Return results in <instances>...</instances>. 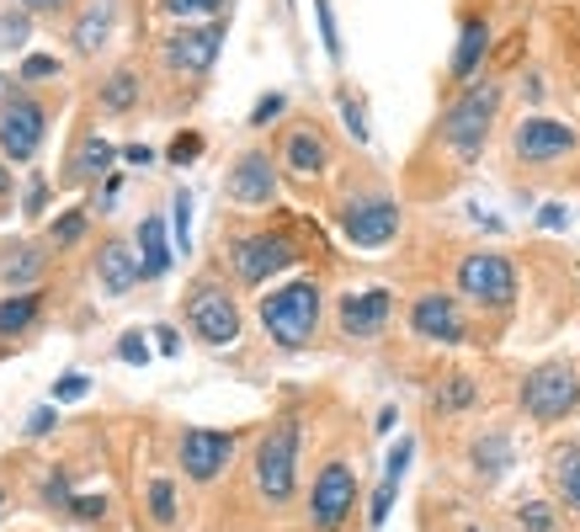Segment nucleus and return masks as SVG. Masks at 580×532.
I'll list each match as a JSON object with an SVG mask.
<instances>
[{
	"label": "nucleus",
	"instance_id": "obj_1",
	"mask_svg": "<svg viewBox=\"0 0 580 532\" xmlns=\"http://www.w3.org/2000/svg\"><path fill=\"white\" fill-rule=\"evenodd\" d=\"M298 453H304V421L298 411H283L250 453V484L272 511L293 506V495H298Z\"/></svg>",
	"mask_w": 580,
	"mask_h": 532
},
{
	"label": "nucleus",
	"instance_id": "obj_2",
	"mask_svg": "<svg viewBox=\"0 0 580 532\" xmlns=\"http://www.w3.org/2000/svg\"><path fill=\"white\" fill-rule=\"evenodd\" d=\"M320 309H325V288H320L315 277H298V283H283V288L262 293V325L283 352H298V346L315 341Z\"/></svg>",
	"mask_w": 580,
	"mask_h": 532
},
{
	"label": "nucleus",
	"instance_id": "obj_3",
	"mask_svg": "<svg viewBox=\"0 0 580 532\" xmlns=\"http://www.w3.org/2000/svg\"><path fill=\"white\" fill-rule=\"evenodd\" d=\"M517 405L528 421L538 426H559L580 411V373L576 363H538L532 373H522V388H517Z\"/></svg>",
	"mask_w": 580,
	"mask_h": 532
},
{
	"label": "nucleus",
	"instance_id": "obj_4",
	"mask_svg": "<svg viewBox=\"0 0 580 532\" xmlns=\"http://www.w3.org/2000/svg\"><path fill=\"white\" fill-rule=\"evenodd\" d=\"M501 112V86L495 80H474V86H463L459 101L442 112V139L459 149L463 160H474L490 139V122Z\"/></svg>",
	"mask_w": 580,
	"mask_h": 532
},
{
	"label": "nucleus",
	"instance_id": "obj_5",
	"mask_svg": "<svg viewBox=\"0 0 580 532\" xmlns=\"http://www.w3.org/2000/svg\"><path fill=\"white\" fill-rule=\"evenodd\" d=\"M453 283H459V293L474 309H490V315H507L517 304V266L501 250H469Z\"/></svg>",
	"mask_w": 580,
	"mask_h": 532
},
{
	"label": "nucleus",
	"instance_id": "obj_6",
	"mask_svg": "<svg viewBox=\"0 0 580 532\" xmlns=\"http://www.w3.org/2000/svg\"><path fill=\"white\" fill-rule=\"evenodd\" d=\"M187 331L203 346H235L240 341V304L218 277H197L187 288Z\"/></svg>",
	"mask_w": 580,
	"mask_h": 532
},
{
	"label": "nucleus",
	"instance_id": "obj_7",
	"mask_svg": "<svg viewBox=\"0 0 580 532\" xmlns=\"http://www.w3.org/2000/svg\"><path fill=\"white\" fill-rule=\"evenodd\" d=\"M357 511V469L346 459L320 463L315 484H309V528L315 532H341Z\"/></svg>",
	"mask_w": 580,
	"mask_h": 532
},
{
	"label": "nucleus",
	"instance_id": "obj_8",
	"mask_svg": "<svg viewBox=\"0 0 580 532\" xmlns=\"http://www.w3.org/2000/svg\"><path fill=\"white\" fill-rule=\"evenodd\" d=\"M341 235L352 245H363V250H379V245H389L394 235H400V203L384 193H367V197H346L341 203Z\"/></svg>",
	"mask_w": 580,
	"mask_h": 532
},
{
	"label": "nucleus",
	"instance_id": "obj_9",
	"mask_svg": "<svg viewBox=\"0 0 580 532\" xmlns=\"http://www.w3.org/2000/svg\"><path fill=\"white\" fill-rule=\"evenodd\" d=\"M304 250L288 240V235H240V240L229 245V266H235V277H240L245 288H262L272 283L277 272H288Z\"/></svg>",
	"mask_w": 580,
	"mask_h": 532
},
{
	"label": "nucleus",
	"instance_id": "obj_10",
	"mask_svg": "<svg viewBox=\"0 0 580 532\" xmlns=\"http://www.w3.org/2000/svg\"><path fill=\"white\" fill-rule=\"evenodd\" d=\"M43 128H49V118L38 101L27 91H6V101H0V160H11V166L32 160L43 145Z\"/></svg>",
	"mask_w": 580,
	"mask_h": 532
},
{
	"label": "nucleus",
	"instance_id": "obj_11",
	"mask_svg": "<svg viewBox=\"0 0 580 532\" xmlns=\"http://www.w3.org/2000/svg\"><path fill=\"white\" fill-rule=\"evenodd\" d=\"M580 145V134L570 122L549 118V112H532V118L517 122V134H511V155L522 160V166H554L564 160L570 149Z\"/></svg>",
	"mask_w": 580,
	"mask_h": 532
},
{
	"label": "nucleus",
	"instance_id": "obj_12",
	"mask_svg": "<svg viewBox=\"0 0 580 532\" xmlns=\"http://www.w3.org/2000/svg\"><path fill=\"white\" fill-rule=\"evenodd\" d=\"M235 459V432H208V426H187L176 436V463L193 484H214Z\"/></svg>",
	"mask_w": 580,
	"mask_h": 532
},
{
	"label": "nucleus",
	"instance_id": "obj_13",
	"mask_svg": "<svg viewBox=\"0 0 580 532\" xmlns=\"http://www.w3.org/2000/svg\"><path fill=\"white\" fill-rule=\"evenodd\" d=\"M411 336L432 341V346H463L469 341V319H463L453 293H421L411 304Z\"/></svg>",
	"mask_w": 580,
	"mask_h": 532
},
{
	"label": "nucleus",
	"instance_id": "obj_14",
	"mask_svg": "<svg viewBox=\"0 0 580 532\" xmlns=\"http://www.w3.org/2000/svg\"><path fill=\"white\" fill-rule=\"evenodd\" d=\"M394 319V293L389 288H363V293H341L336 325L346 341H379Z\"/></svg>",
	"mask_w": 580,
	"mask_h": 532
},
{
	"label": "nucleus",
	"instance_id": "obj_15",
	"mask_svg": "<svg viewBox=\"0 0 580 532\" xmlns=\"http://www.w3.org/2000/svg\"><path fill=\"white\" fill-rule=\"evenodd\" d=\"M224 193H229V203H240V208H266V203H277V166H272V155H266V149H245L240 160L229 166Z\"/></svg>",
	"mask_w": 580,
	"mask_h": 532
},
{
	"label": "nucleus",
	"instance_id": "obj_16",
	"mask_svg": "<svg viewBox=\"0 0 580 532\" xmlns=\"http://www.w3.org/2000/svg\"><path fill=\"white\" fill-rule=\"evenodd\" d=\"M218 49H224V27L203 22V27H176L166 38V65L181 75H208L214 70Z\"/></svg>",
	"mask_w": 580,
	"mask_h": 532
},
{
	"label": "nucleus",
	"instance_id": "obj_17",
	"mask_svg": "<svg viewBox=\"0 0 580 532\" xmlns=\"http://www.w3.org/2000/svg\"><path fill=\"white\" fill-rule=\"evenodd\" d=\"M145 277V266H139V250H134V240H101V250H97V283H101V293L107 298H122V293L134 288Z\"/></svg>",
	"mask_w": 580,
	"mask_h": 532
},
{
	"label": "nucleus",
	"instance_id": "obj_18",
	"mask_svg": "<svg viewBox=\"0 0 580 532\" xmlns=\"http://www.w3.org/2000/svg\"><path fill=\"white\" fill-rule=\"evenodd\" d=\"M411 459H415V442L411 436H400L394 453H389V463H384V480H379V490H373V506H367V528L373 532L389 522V511H394V495H400V480H405Z\"/></svg>",
	"mask_w": 580,
	"mask_h": 532
},
{
	"label": "nucleus",
	"instance_id": "obj_19",
	"mask_svg": "<svg viewBox=\"0 0 580 532\" xmlns=\"http://www.w3.org/2000/svg\"><path fill=\"white\" fill-rule=\"evenodd\" d=\"M549 484H554L559 506L580 516V436H570V442H554V447H549Z\"/></svg>",
	"mask_w": 580,
	"mask_h": 532
},
{
	"label": "nucleus",
	"instance_id": "obj_20",
	"mask_svg": "<svg viewBox=\"0 0 580 532\" xmlns=\"http://www.w3.org/2000/svg\"><path fill=\"white\" fill-rule=\"evenodd\" d=\"M511 463H517V447H511L507 432H480L469 442V469H474V480H484V484L507 480Z\"/></svg>",
	"mask_w": 580,
	"mask_h": 532
},
{
	"label": "nucleus",
	"instance_id": "obj_21",
	"mask_svg": "<svg viewBox=\"0 0 580 532\" xmlns=\"http://www.w3.org/2000/svg\"><path fill=\"white\" fill-rule=\"evenodd\" d=\"M283 166L293 170V176H325V166H331V149H325V139H320V128H293L288 139H283Z\"/></svg>",
	"mask_w": 580,
	"mask_h": 532
},
{
	"label": "nucleus",
	"instance_id": "obj_22",
	"mask_svg": "<svg viewBox=\"0 0 580 532\" xmlns=\"http://www.w3.org/2000/svg\"><path fill=\"white\" fill-rule=\"evenodd\" d=\"M43 262H49V245H32V240L6 245V250H0V283L27 293V283L43 272Z\"/></svg>",
	"mask_w": 580,
	"mask_h": 532
},
{
	"label": "nucleus",
	"instance_id": "obj_23",
	"mask_svg": "<svg viewBox=\"0 0 580 532\" xmlns=\"http://www.w3.org/2000/svg\"><path fill=\"white\" fill-rule=\"evenodd\" d=\"M484 53H490V27H484L480 17H469V22H463V32H459V49H453V80L474 86V80H480Z\"/></svg>",
	"mask_w": 580,
	"mask_h": 532
},
{
	"label": "nucleus",
	"instance_id": "obj_24",
	"mask_svg": "<svg viewBox=\"0 0 580 532\" xmlns=\"http://www.w3.org/2000/svg\"><path fill=\"white\" fill-rule=\"evenodd\" d=\"M134 250H139V266H145V277H166V272H170V256H176V245L166 240V218L149 214L145 224H139V240H134Z\"/></svg>",
	"mask_w": 580,
	"mask_h": 532
},
{
	"label": "nucleus",
	"instance_id": "obj_25",
	"mask_svg": "<svg viewBox=\"0 0 580 532\" xmlns=\"http://www.w3.org/2000/svg\"><path fill=\"white\" fill-rule=\"evenodd\" d=\"M474 400H480L474 373H448V378L432 388V411L442 415V421H453V415H463V411H474Z\"/></svg>",
	"mask_w": 580,
	"mask_h": 532
},
{
	"label": "nucleus",
	"instance_id": "obj_26",
	"mask_svg": "<svg viewBox=\"0 0 580 532\" xmlns=\"http://www.w3.org/2000/svg\"><path fill=\"white\" fill-rule=\"evenodd\" d=\"M43 315V293L27 288V293H6L0 298V336H27Z\"/></svg>",
	"mask_w": 580,
	"mask_h": 532
},
{
	"label": "nucleus",
	"instance_id": "obj_27",
	"mask_svg": "<svg viewBox=\"0 0 580 532\" xmlns=\"http://www.w3.org/2000/svg\"><path fill=\"white\" fill-rule=\"evenodd\" d=\"M145 501H149V522H155V528H176L181 495H176V480H170V474H155V480H149Z\"/></svg>",
	"mask_w": 580,
	"mask_h": 532
},
{
	"label": "nucleus",
	"instance_id": "obj_28",
	"mask_svg": "<svg viewBox=\"0 0 580 532\" xmlns=\"http://www.w3.org/2000/svg\"><path fill=\"white\" fill-rule=\"evenodd\" d=\"M107 27H112V0H97V6L80 17V27H75V49L97 53L101 43H107Z\"/></svg>",
	"mask_w": 580,
	"mask_h": 532
},
{
	"label": "nucleus",
	"instance_id": "obj_29",
	"mask_svg": "<svg viewBox=\"0 0 580 532\" xmlns=\"http://www.w3.org/2000/svg\"><path fill=\"white\" fill-rule=\"evenodd\" d=\"M101 107L107 112H134L139 107V75L134 70H112L101 80Z\"/></svg>",
	"mask_w": 580,
	"mask_h": 532
},
{
	"label": "nucleus",
	"instance_id": "obj_30",
	"mask_svg": "<svg viewBox=\"0 0 580 532\" xmlns=\"http://www.w3.org/2000/svg\"><path fill=\"white\" fill-rule=\"evenodd\" d=\"M517 528L522 532H559V506H549V501H522V506H517Z\"/></svg>",
	"mask_w": 580,
	"mask_h": 532
},
{
	"label": "nucleus",
	"instance_id": "obj_31",
	"mask_svg": "<svg viewBox=\"0 0 580 532\" xmlns=\"http://www.w3.org/2000/svg\"><path fill=\"white\" fill-rule=\"evenodd\" d=\"M80 235H86V208H70V214L49 229V250H65V245H75Z\"/></svg>",
	"mask_w": 580,
	"mask_h": 532
},
{
	"label": "nucleus",
	"instance_id": "obj_32",
	"mask_svg": "<svg viewBox=\"0 0 580 532\" xmlns=\"http://www.w3.org/2000/svg\"><path fill=\"white\" fill-rule=\"evenodd\" d=\"M107 166H112V145H107V139H91V145L80 149V160H75L80 176H101Z\"/></svg>",
	"mask_w": 580,
	"mask_h": 532
},
{
	"label": "nucleus",
	"instance_id": "obj_33",
	"mask_svg": "<svg viewBox=\"0 0 580 532\" xmlns=\"http://www.w3.org/2000/svg\"><path fill=\"white\" fill-rule=\"evenodd\" d=\"M170 208H176V256H187V250H193V197L176 193Z\"/></svg>",
	"mask_w": 580,
	"mask_h": 532
},
{
	"label": "nucleus",
	"instance_id": "obj_34",
	"mask_svg": "<svg viewBox=\"0 0 580 532\" xmlns=\"http://www.w3.org/2000/svg\"><path fill=\"white\" fill-rule=\"evenodd\" d=\"M315 17H320V38H325V53L341 59V32H336V11H331V0H315Z\"/></svg>",
	"mask_w": 580,
	"mask_h": 532
},
{
	"label": "nucleus",
	"instance_id": "obj_35",
	"mask_svg": "<svg viewBox=\"0 0 580 532\" xmlns=\"http://www.w3.org/2000/svg\"><path fill=\"white\" fill-rule=\"evenodd\" d=\"M166 11L181 22V17H218L224 11V0H166Z\"/></svg>",
	"mask_w": 580,
	"mask_h": 532
},
{
	"label": "nucleus",
	"instance_id": "obj_36",
	"mask_svg": "<svg viewBox=\"0 0 580 532\" xmlns=\"http://www.w3.org/2000/svg\"><path fill=\"white\" fill-rule=\"evenodd\" d=\"M49 197H53V187L43 181V176H32V187H27L22 214H27V218H43V214H49Z\"/></svg>",
	"mask_w": 580,
	"mask_h": 532
},
{
	"label": "nucleus",
	"instance_id": "obj_37",
	"mask_svg": "<svg viewBox=\"0 0 580 532\" xmlns=\"http://www.w3.org/2000/svg\"><path fill=\"white\" fill-rule=\"evenodd\" d=\"M59 75V59L53 53H27L22 59V80H53Z\"/></svg>",
	"mask_w": 580,
	"mask_h": 532
},
{
	"label": "nucleus",
	"instance_id": "obj_38",
	"mask_svg": "<svg viewBox=\"0 0 580 532\" xmlns=\"http://www.w3.org/2000/svg\"><path fill=\"white\" fill-rule=\"evenodd\" d=\"M341 118H346V128H352V139H357V145H367V122H363V107H357V101L346 97V91H341Z\"/></svg>",
	"mask_w": 580,
	"mask_h": 532
},
{
	"label": "nucleus",
	"instance_id": "obj_39",
	"mask_svg": "<svg viewBox=\"0 0 580 532\" xmlns=\"http://www.w3.org/2000/svg\"><path fill=\"white\" fill-rule=\"evenodd\" d=\"M43 501H49V506H70V501H75V495H70V480H65V469L43 480Z\"/></svg>",
	"mask_w": 580,
	"mask_h": 532
},
{
	"label": "nucleus",
	"instance_id": "obj_40",
	"mask_svg": "<svg viewBox=\"0 0 580 532\" xmlns=\"http://www.w3.org/2000/svg\"><path fill=\"white\" fill-rule=\"evenodd\" d=\"M53 426H59V415H53V405H38V411L27 415L22 436H43V432H53Z\"/></svg>",
	"mask_w": 580,
	"mask_h": 532
},
{
	"label": "nucleus",
	"instance_id": "obj_41",
	"mask_svg": "<svg viewBox=\"0 0 580 532\" xmlns=\"http://www.w3.org/2000/svg\"><path fill=\"white\" fill-rule=\"evenodd\" d=\"M86 388H91V378H86V373H65V378L53 384V400H80Z\"/></svg>",
	"mask_w": 580,
	"mask_h": 532
},
{
	"label": "nucleus",
	"instance_id": "obj_42",
	"mask_svg": "<svg viewBox=\"0 0 580 532\" xmlns=\"http://www.w3.org/2000/svg\"><path fill=\"white\" fill-rule=\"evenodd\" d=\"M70 516H80V522H101V516H107V501H86V495H75L70 501Z\"/></svg>",
	"mask_w": 580,
	"mask_h": 532
},
{
	"label": "nucleus",
	"instance_id": "obj_43",
	"mask_svg": "<svg viewBox=\"0 0 580 532\" xmlns=\"http://www.w3.org/2000/svg\"><path fill=\"white\" fill-rule=\"evenodd\" d=\"M118 357H122V363H134V367H139V363H149V346H145V336H122V341H118Z\"/></svg>",
	"mask_w": 580,
	"mask_h": 532
},
{
	"label": "nucleus",
	"instance_id": "obj_44",
	"mask_svg": "<svg viewBox=\"0 0 580 532\" xmlns=\"http://www.w3.org/2000/svg\"><path fill=\"white\" fill-rule=\"evenodd\" d=\"M283 107H288V101H283V97H277V91H272V97H262V101H256V112H250V122H256V128H266V122L277 118Z\"/></svg>",
	"mask_w": 580,
	"mask_h": 532
},
{
	"label": "nucleus",
	"instance_id": "obj_45",
	"mask_svg": "<svg viewBox=\"0 0 580 532\" xmlns=\"http://www.w3.org/2000/svg\"><path fill=\"white\" fill-rule=\"evenodd\" d=\"M197 149H203V139H197V134H181V139L170 145V160H176V166H187V160H197Z\"/></svg>",
	"mask_w": 580,
	"mask_h": 532
},
{
	"label": "nucleus",
	"instance_id": "obj_46",
	"mask_svg": "<svg viewBox=\"0 0 580 532\" xmlns=\"http://www.w3.org/2000/svg\"><path fill=\"white\" fill-rule=\"evenodd\" d=\"M27 43V17L17 11V17H6V49H22Z\"/></svg>",
	"mask_w": 580,
	"mask_h": 532
},
{
	"label": "nucleus",
	"instance_id": "obj_47",
	"mask_svg": "<svg viewBox=\"0 0 580 532\" xmlns=\"http://www.w3.org/2000/svg\"><path fill=\"white\" fill-rule=\"evenodd\" d=\"M538 224H543V229H564V224H570V214H564L559 203H549V208L538 214Z\"/></svg>",
	"mask_w": 580,
	"mask_h": 532
},
{
	"label": "nucleus",
	"instance_id": "obj_48",
	"mask_svg": "<svg viewBox=\"0 0 580 532\" xmlns=\"http://www.w3.org/2000/svg\"><path fill=\"white\" fill-rule=\"evenodd\" d=\"M11 6H22V11H65V6H70V0H11Z\"/></svg>",
	"mask_w": 580,
	"mask_h": 532
},
{
	"label": "nucleus",
	"instance_id": "obj_49",
	"mask_svg": "<svg viewBox=\"0 0 580 532\" xmlns=\"http://www.w3.org/2000/svg\"><path fill=\"white\" fill-rule=\"evenodd\" d=\"M155 336H160V352H166V357H176V352H181V336H176V331H170V325H160V331H155Z\"/></svg>",
	"mask_w": 580,
	"mask_h": 532
},
{
	"label": "nucleus",
	"instance_id": "obj_50",
	"mask_svg": "<svg viewBox=\"0 0 580 532\" xmlns=\"http://www.w3.org/2000/svg\"><path fill=\"white\" fill-rule=\"evenodd\" d=\"M122 155H128V166H149V160H155V149L149 145H128Z\"/></svg>",
	"mask_w": 580,
	"mask_h": 532
},
{
	"label": "nucleus",
	"instance_id": "obj_51",
	"mask_svg": "<svg viewBox=\"0 0 580 532\" xmlns=\"http://www.w3.org/2000/svg\"><path fill=\"white\" fill-rule=\"evenodd\" d=\"M6 197H11V166L0 160V203H6Z\"/></svg>",
	"mask_w": 580,
	"mask_h": 532
},
{
	"label": "nucleus",
	"instance_id": "obj_52",
	"mask_svg": "<svg viewBox=\"0 0 580 532\" xmlns=\"http://www.w3.org/2000/svg\"><path fill=\"white\" fill-rule=\"evenodd\" d=\"M6 501H11V495H6V484H0V506H6Z\"/></svg>",
	"mask_w": 580,
	"mask_h": 532
},
{
	"label": "nucleus",
	"instance_id": "obj_53",
	"mask_svg": "<svg viewBox=\"0 0 580 532\" xmlns=\"http://www.w3.org/2000/svg\"><path fill=\"white\" fill-rule=\"evenodd\" d=\"M469 532H484V528H469Z\"/></svg>",
	"mask_w": 580,
	"mask_h": 532
}]
</instances>
